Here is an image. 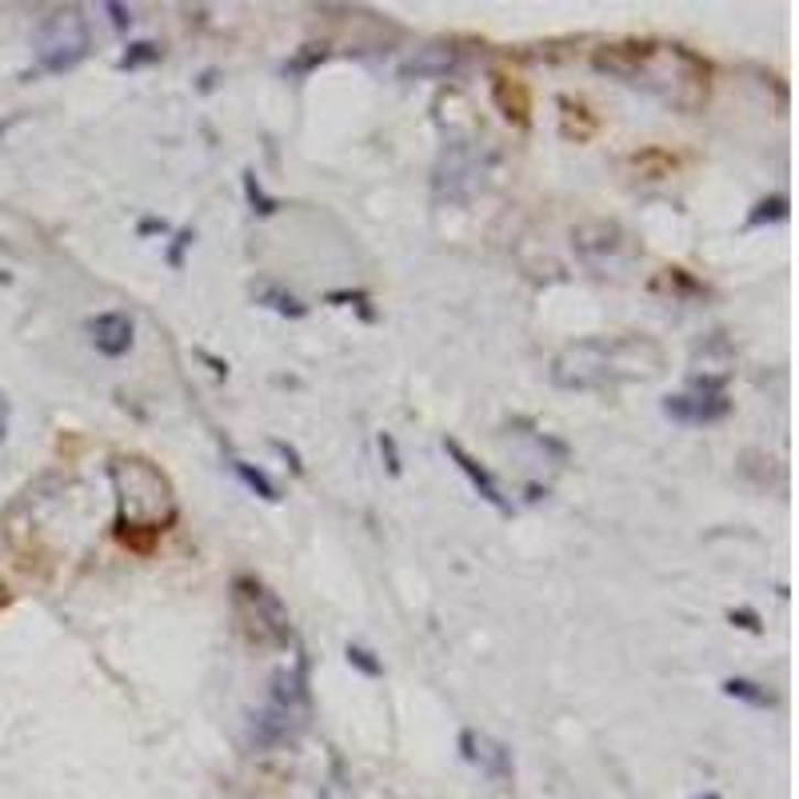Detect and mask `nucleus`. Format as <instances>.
Here are the masks:
<instances>
[{"mask_svg":"<svg viewBox=\"0 0 799 799\" xmlns=\"http://www.w3.org/2000/svg\"><path fill=\"white\" fill-rule=\"evenodd\" d=\"M112 484H117L120 500V536H128L132 528L144 532H164V523H172L176 516V500H172V484L164 479V472H156L149 460H112Z\"/></svg>","mask_w":799,"mask_h":799,"instance_id":"1","label":"nucleus"},{"mask_svg":"<svg viewBox=\"0 0 799 799\" xmlns=\"http://www.w3.org/2000/svg\"><path fill=\"white\" fill-rule=\"evenodd\" d=\"M88 53V29H85V17L76 9H64L56 17L41 24L36 32V61L41 68L48 73H68L73 64H80Z\"/></svg>","mask_w":799,"mask_h":799,"instance_id":"2","label":"nucleus"},{"mask_svg":"<svg viewBox=\"0 0 799 799\" xmlns=\"http://www.w3.org/2000/svg\"><path fill=\"white\" fill-rule=\"evenodd\" d=\"M663 412L680 424H712L720 415H727V396L720 384H700V392H683L663 400Z\"/></svg>","mask_w":799,"mask_h":799,"instance_id":"3","label":"nucleus"},{"mask_svg":"<svg viewBox=\"0 0 799 799\" xmlns=\"http://www.w3.org/2000/svg\"><path fill=\"white\" fill-rule=\"evenodd\" d=\"M88 332H93V348L100 352V356H108V360H117V356H125V352L132 348V316H125V312H105V316H96L93 324H88Z\"/></svg>","mask_w":799,"mask_h":799,"instance_id":"4","label":"nucleus"},{"mask_svg":"<svg viewBox=\"0 0 799 799\" xmlns=\"http://www.w3.org/2000/svg\"><path fill=\"white\" fill-rule=\"evenodd\" d=\"M444 452H447V456H452V460H456V468L472 479V488H476L479 496H484V500H488V504H496V508H500V511H508V500H504L500 484H496V479H492L488 472L479 468L476 460H472L468 452H464V447H460V440H444Z\"/></svg>","mask_w":799,"mask_h":799,"instance_id":"5","label":"nucleus"},{"mask_svg":"<svg viewBox=\"0 0 799 799\" xmlns=\"http://www.w3.org/2000/svg\"><path fill=\"white\" fill-rule=\"evenodd\" d=\"M233 472H236V476H240V479H245V484H248V488H252V492H260L264 500H280V496H277V484H272V479H268L264 472L248 468L245 460H233Z\"/></svg>","mask_w":799,"mask_h":799,"instance_id":"6","label":"nucleus"},{"mask_svg":"<svg viewBox=\"0 0 799 799\" xmlns=\"http://www.w3.org/2000/svg\"><path fill=\"white\" fill-rule=\"evenodd\" d=\"M724 692L727 695H739V700H747V703H756V708H767V703H771V695L756 692V683H747V680H727Z\"/></svg>","mask_w":799,"mask_h":799,"instance_id":"7","label":"nucleus"},{"mask_svg":"<svg viewBox=\"0 0 799 799\" xmlns=\"http://www.w3.org/2000/svg\"><path fill=\"white\" fill-rule=\"evenodd\" d=\"M348 663H356V668H360L364 671V676H380V663H372V660H368V651H364V648H348Z\"/></svg>","mask_w":799,"mask_h":799,"instance_id":"8","label":"nucleus"},{"mask_svg":"<svg viewBox=\"0 0 799 799\" xmlns=\"http://www.w3.org/2000/svg\"><path fill=\"white\" fill-rule=\"evenodd\" d=\"M4 428H9V404H4V396H0V440H4Z\"/></svg>","mask_w":799,"mask_h":799,"instance_id":"9","label":"nucleus"}]
</instances>
